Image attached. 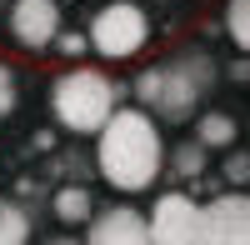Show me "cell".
Listing matches in <instances>:
<instances>
[{"label":"cell","instance_id":"1","mask_svg":"<svg viewBox=\"0 0 250 245\" xmlns=\"http://www.w3.org/2000/svg\"><path fill=\"white\" fill-rule=\"evenodd\" d=\"M95 175L105 180V185L115 195H145V190H155L160 185V175H165V130H160V120L150 115L135 100V105H120L110 110V120L100 125L95 135Z\"/></svg>","mask_w":250,"mask_h":245},{"label":"cell","instance_id":"2","mask_svg":"<svg viewBox=\"0 0 250 245\" xmlns=\"http://www.w3.org/2000/svg\"><path fill=\"white\" fill-rule=\"evenodd\" d=\"M215 85H220V60L210 50L190 45V50H175L155 65H145L135 75V100L165 125H185Z\"/></svg>","mask_w":250,"mask_h":245},{"label":"cell","instance_id":"3","mask_svg":"<svg viewBox=\"0 0 250 245\" xmlns=\"http://www.w3.org/2000/svg\"><path fill=\"white\" fill-rule=\"evenodd\" d=\"M115 105H120V85H115L100 65L70 60V65L50 80V115H55V125L65 130V135L90 140V135L110 120Z\"/></svg>","mask_w":250,"mask_h":245},{"label":"cell","instance_id":"4","mask_svg":"<svg viewBox=\"0 0 250 245\" xmlns=\"http://www.w3.org/2000/svg\"><path fill=\"white\" fill-rule=\"evenodd\" d=\"M150 15H145L140 0H100L95 15H90V55H100L105 65H125L135 60L145 45H150Z\"/></svg>","mask_w":250,"mask_h":245},{"label":"cell","instance_id":"5","mask_svg":"<svg viewBox=\"0 0 250 245\" xmlns=\"http://www.w3.org/2000/svg\"><path fill=\"white\" fill-rule=\"evenodd\" d=\"M150 215V245H205V220H200V200L190 190H160Z\"/></svg>","mask_w":250,"mask_h":245},{"label":"cell","instance_id":"6","mask_svg":"<svg viewBox=\"0 0 250 245\" xmlns=\"http://www.w3.org/2000/svg\"><path fill=\"white\" fill-rule=\"evenodd\" d=\"M60 25H65L60 0H10L5 5V35H10V45H20L25 55H45L55 45Z\"/></svg>","mask_w":250,"mask_h":245},{"label":"cell","instance_id":"7","mask_svg":"<svg viewBox=\"0 0 250 245\" xmlns=\"http://www.w3.org/2000/svg\"><path fill=\"white\" fill-rule=\"evenodd\" d=\"M205 245H250V185H225L200 205Z\"/></svg>","mask_w":250,"mask_h":245},{"label":"cell","instance_id":"8","mask_svg":"<svg viewBox=\"0 0 250 245\" xmlns=\"http://www.w3.org/2000/svg\"><path fill=\"white\" fill-rule=\"evenodd\" d=\"M90 245H150V215L135 205H95L85 220Z\"/></svg>","mask_w":250,"mask_h":245},{"label":"cell","instance_id":"9","mask_svg":"<svg viewBox=\"0 0 250 245\" xmlns=\"http://www.w3.org/2000/svg\"><path fill=\"white\" fill-rule=\"evenodd\" d=\"M190 125H195V140H200V145L205 150H230L235 145V140H240V120L230 115V110H195L190 115Z\"/></svg>","mask_w":250,"mask_h":245},{"label":"cell","instance_id":"10","mask_svg":"<svg viewBox=\"0 0 250 245\" xmlns=\"http://www.w3.org/2000/svg\"><path fill=\"white\" fill-rule=\"evenodd\" d=\"M50 215H55L65 230H85V220L95 215V195L80 185V180H70V185H60V190L50 195Z\"/></svg>","mask_w":250,"mask_h":245},{"label":"cell","instance_id":"11","mask_svg":"<svg viewBox=\"0 0 250 245\" xmlns=\"http://www.w3.org/2000/svg\"><path fill=\"white\" fill-rule=\"evenodd\" d=\"M165 170H170L175 180H200L205 170H210V150L200 145V140H180V145H165Z\"/></svg>","mask_w":250,"mask_h":245},{"label":"cell","instance_id":"12","mask_svg":"<svg viewBox=\"0 0 250 245\" xmlns=\"http://www.w3.org/2000/svg\"><path fill=\"white\" fill-rule=\"evenodd\" d=\"M35 235V220L20 200H0V245H25Z\"/></svg>","mask_w":250,"mask_h":245},{"label":"cell","instance_id":"13","mask_svg":"<svg viewBox=\"0 0 250 245\" xmlns=\"http://www.w3.org/2000/svg\"><path fill=\"white\" fill-rule=\"evenodd\" d=\"M220 30H225V40H230L240 55H250V0H225Z\"/></svg>","mask_w":250,"mask_h":245},{"label":"cell","instance_id":"14","mask_svg":"<svg viewBox=\"0 0 250 245\" xmlns=\"http://www.w3.org/2000/svg\"><path fill=\"white\" fill-rule=\"evenodd\" d=\"M15 105H20V75L10 60H0V120H10Z\"/></svg>","mask_w":250,"mask_h":245},{"label":"cell","instance_id":"15","mask_svg":"<svg viewBox=\"0 0 250 245\" xmlns=\"http://www.w3.org/2000/svg\"><path fill=\"white\" fill-rule=\"evenodd\" d=\"M60 60H85L90 55V35L85 30H65V25H60V35H55V45H50Z\"/></svg>","mask_w":250,"mask_h":245},{"label":"cell","instance_id":"16","mask_svg":"<svg viewBox=\"0 0 250 245\" xmlns=\"http://www.w3.org/2000/svg\"><path fill=\"white\" fill-rule=\"evenodd\" d=\"M220 180L225 185H250V150H225V165H220Z\"/></svg>","mask_w":250,"mask_h":245},{"label":"cell","instance_id":"17","mask_svg":"<svg viewBox=\"0 0 250 245\" xmlns=\"http://www.w3.org/2000/svg\"><path fill=\"white\" fill-rule=\"evenodd\" d=\"M220 75H230L235 85H250V55H240V50H235V60H230V65H225Z\"/></svg>","mask_w":250,"mask_h":245},{"label":"cell","instance_id":"18","mask_svg":"<svg viewBox=\"0 0 250 245\" xmlns=\"http://www.w3.org/2000/svg\"><path fill=\"white\" fill-rule=\"evenodd\" d=\"M30 145L45 155V150H55V135H50V130H35V140H30Z\"/></svg>","mask_w":250,"mask_h":245},{"label":"cell","instance_id":"19","mask_svg":"<svg viewBox=\"0 0 250 245\" xmlns=\"http://www.w3.org/2000/svg\"><path fill=\"white\" fill-rule=\"evenodd\" d=\"M5 5H10V0H0V10H5Z\"/></svg>","mask_w":250,"mask_h":245},{"label":"cell","instance_id":"20","mask_svg":"<svg viewBox=\"0 0 250 245\" xmlns=\"http://www.w3.org/2000/svg\"><path fill=\"white\" fill-rule=\"evenodd\" d=\"M95 5H100V0H95Z\"/></svg>","mask_w":250,"mask_h":245}]
</instances>
